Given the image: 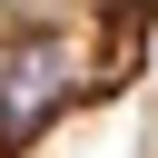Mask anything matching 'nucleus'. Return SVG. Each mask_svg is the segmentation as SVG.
I'll list each match as a JSON object with an SVG mask.
<instances>
[{
	"label": "nucleus",
	"instance_id": "obj_1",
	"mask_svg": "<svg viewBox=\"0 0 158 158\" xmlns=\"http://www.w3.org/2000/svg\"><path fill=\"white\" fill-rule=\"evenodd\" d=\"M158 59V0H0V158H40Z\"/></svg>",
	"mask_w": 158,
	"mask_h": 158
}]
</instances>
